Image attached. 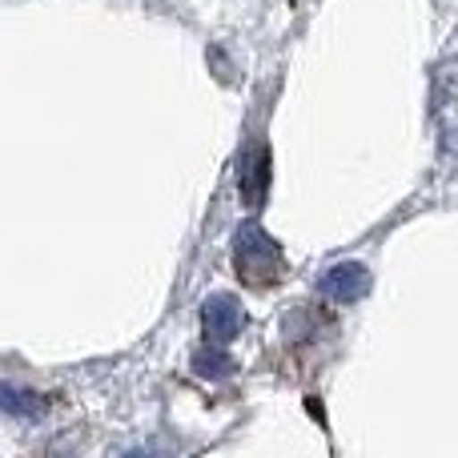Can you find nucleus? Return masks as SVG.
<instances>
[{"instance_id":"f257e3e1","label":"nucleus","mask_w":458,"mask_h":458,"mask_svg":"<svg viewBox=\"0 0 458 458\" xmlns=\"http://www.w3.org/2000/svg\"><path fill=\"white\" fill-rule=\"evenodd\" d=\"M233 261H237V274L250 285H269L282 274V250H277L274 237L258 225H242V233H237V242H233Z\"/></svg>"},{"instance_id":"f03ea898","label":"nucleus","mask_w":458,"mask_h":458,"mask_svg":"<svg viewBox=\"0 0 458 458\" xmlns=\"http://www.w3.org/2000/svg\"><path fill=\"white\" fill-rule=\"evenodd\" d=\"M201 326H206V334L214 342L233 338V334L242 330V306H237V298L214 293V298L206 301V310H201Z\"/></svg>"},{"instance_id":"7ed1b4c3","label":"nucleus","mask_w":458,"mask_h":458,"mask_svg":"<svg viewBox=\"0 0 458 458\" xmlns=\"http://www.w3.org/2000/svg\"><path fill=\"white\" fill-rule=\"evenodd\" d=\"M366 285H370V274H366L358 261H342V266H334L330 274L322 277V293L334 301H354L366 293Z\"/></svg>"}]
</instances>
